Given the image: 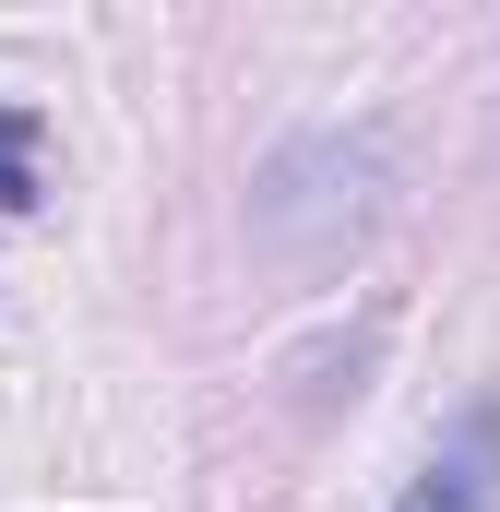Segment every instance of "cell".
<instances>
[{
  "label": "cell",
  "mask_w": 500,
  "mask_h": 512,
  "mask_svg": "<svg viewBox=\"0 0 500 512\" xmlns=\"http://www.w3.org/2000/svg\"><path fill=\"white\" fill-rule=\"evenodd\" d=\"M381 191H393L381 131H298L250 179V239L262 251H298V262H334V251H358L381 227Z\"/></svg>",
  "instance_id": "obj_1"
},
{
  "label": "cell",
  "mask_w": 500,
  "mask_h": 512,
  "mask_svg": "<svg viewBox=\"0 0 500 512\" xmlns=\"http://www.w3.org/2000/svg\"><path fill=\"white\" fill-rule=\"evenodd\" d=\"M36 143H48V120H36V108H0V215H36V203H48Z\"/></svg>",
  "instance_id": "obj_3"
},
{
  "label": "cell",
  "mask_w": 500,
  "mask_h": 512,
  "mask_svg": "<svg viewBox=\"0 0 500 512\" xmlns=\"http://www.w3.org/2000/svg\"><path fill=\"white\" fill-rule=\"evenodd\" d=\"M393 512H500V393L453 417V441L417 465V489H405Z\"/></svg>",
  "instance_id": "obj_2"
}]
</instances>
